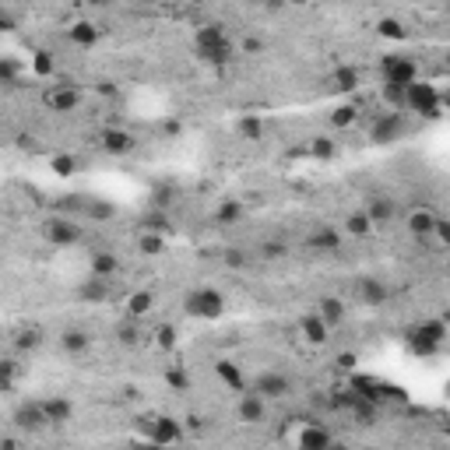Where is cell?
Listing matches in <instances>:
<instances>
[{
	"label": "cell",
	"mask_w": 450,
	"mask_h": 450,
	"mask_svg": "<svg viewBox=\"0 0 450 450\" xmlns=\"http://www.w3.org/2000/svg\"><path fill=\"white\" fill-rule=\"evenodd\" d=\"M194 49H197L201 60L218 64V67L233 60V42H229V35H225L222 25H201L197 35H194Z\"/></svg>",
	"instance_id": "cell-1"
},
{
	"label": "cell",
	"mask_w": 450,
	"mask_h": 450,
	"mask_svg": "<svg viewBox=\"0 0 450 450\" xmlns=\"http://www.w3.org/2000/svg\"><path fill=\"white\" fill-rule=\"evenodd\" d=\"M405 109L419 112V117H426V120H440L443 112H440V92H436V85H429V81H415V85H408Z\"/></svg>",
	"instance_id": "cell-2"
},
{
	"label": "cell",
	"mask_w": 450,
	"mask_h": 450,
	"mask_svg": "<svg viewBox=\"0 0 450 450\" xmlns=\"http://www.w3.org/2000/svg\"><path fill=\"white\" fill-rule=\"evenodd\" d=\"M183 310H187L190 317L215 320V317H222V313H225V296H222L218 289H194V292L187 296Z\"/></svg>",
	"instance_id": "cell-3"
},
{
	"label": "cell",
	"mask_w": 450,
	"mask_h": 450,
	"mask_svg": "<svg viewBox=\"0 0 450 450\" xmlns=\"http://www.w3.org/2000/svg\"><path fill=\"white\" fill-rule=\"evenodd\" d=\"M401 134H405V112H398V109L380 112V117L373 120V127H369V141L373 144H390V141H398Z\"/></svg>",
	"instance_id": "cell-4"
},
{
	"label": "cell",
	"mask_w": 450,
	"mask_h": 450,
	"mask_svg": "<svg viewBox=\"0 0 450 450\" xmlns=\"http://www.w3.org/2000/svg\"><path fill=\"white\" fill-rule=\"evenodd\" d=\"M42 102H46V109H53V112H74V109L81 106V92H78L71 81H56V85H49V88L42 92Z\"/></svg>",
	"instance_id": "cell-5"
},
{
	"label": "cell",
	"mask_w": 450,
	"mask_h": 450,
	"mask_svg": "<svg viewBox=\"0 0 450 450\" xmlns=\"http://www.w3.org/2000/svg\"><path fill=\"white\" fill-rule=\"evenodd\" d=\"M443 338H450L443 320H422L412 334V349L419 356H429V352H436V345H443Z\"/></svg>",
	"instance_id": "cell-6"
},
{
	"label": "cell",
	"mask_w": 450,
	"mask_h": 450,
	"mask_svg": "<svg viewBox=\"0 0 450 450\" xmlns=\"http://www.w3.org/2000/svg\"><path fill=\"white\" fill-rule=\"evenodd\" d=\"M380 74H383V81L405 85V88L419 81V67L408 60V56H383V60H380Z\"/></svg>",
	"instance_id": "cell-7"
},
{
	"label": "cell",
	"mask_w": 450,
	"mask_h": 450,
	"mask_svg": "<svg viewBox=\"0 0 450 450\" xmlns=\"http://www.w3.org/2000/svg\"><path fill=\"white\" fill-rule=\"evenodd\" d=\"M253 390L264 394L267 401H278V398H285V394L292 390V383H289V376H281V373H274V369H264V373H257Z\"/></svg>",
	"instance_id": "cell-8"
},
{
	"label": "cell",
	"mask_w": 450,
	"mask_h": 450,
	"mask_svg": "<svg viewBox=\"0 0 450 450\" xmlns=\"http://www.w3.org/2000/svg\"><path fill=\"white\" fill-rule=\"evenodd\" d=\"M46 236H49V243H56V247H74V243L81 240V229H78L71 218H49V222H46Z\"/></svg>",
	"instance_id": "cell-9"
},
{
	"label": "cell",
	"mask_w": 450,
	"mask_h": 450,
	"mask_svg": "<svg viewBox=\"0 0 450 450\" xmlns=\"http://www.w3.org/2000/svg\"><path fill=\"white\" fill-rule=\"evenodd\" d=\"M15 426L25 429V433H39V429H46L49 419H46V412H42V401L18 405V408H15Z\"/></svg>",
	"instance_id": "cell-10"
},
{
	"label": "cell",
	"mask_w": 450,
	"mask_h": 450,
	"mask_svg": "<svg viewBox=\"0 0 450 450\" xmlns=\"http://www.w3.org/2000/svg\"><path fill=\"white\" fill-rule=\"evenodd\" d=\"M292 443L303 447V450H324V447L334 443V436H331L320 422H303V429H299V436H296Z\"/></svg>",
	"instance_id": "cell-11"
},
{
	"label": "cell",
	"mask_w": 450,
	"mask_h": 450,
	"mask_svg": "<svg viewBox=\"0 0 450 450\" xmlns=\"http://www.w3.org/2000/svg\"><path fill=\"white\" fill-rule=\"evenodd\" d=\"M148 440L151 443H183V426L176 419H151L148 422Z\"/></svg>",
	"instance_id": "cell-12"
},
{
	"label": "cell",
	"mask_w": 450,
	"mask_h": 450,
	"mask_svg": "<svg viewBox=\"0 0 450 450\" xmlns=\"http://www.w3.org/2000/svg\"><path fill=\"white\" fill-rule=\"evenodd\" d=\"M338 247H342V233L331 229V225H317L306 240V250H313V253H334Z\"/></svg>",
	"instance_id": "cell-13"
},
{
	"label": "cell",
	"mask_w": 450,
	"mask_h": 450,
	"mask_svg": "<svg viewBox=\"0 0 450 450\" xmlns=\"http://www.w3.org/2000/svg\"><path fill=\"white\" fill-rule=\"evenodd\" d=\"M436 215L429 211V208H415L412 215H408V233L415 236V240H429V236H436Z\"/></svg>",
	"instance_id": "cell-14"
},
{
	"label": "cell",
	"mask_w": 450,
	"mask_h": 450,
	"mask_svg": "<svg viewBox=\"0 0 450 450\" xmlns=\"http://www.w3.org/2000/svg\"><path fill=\"white\" fill-rule=\"evenodd\" d=\"M264 415H267V398L264 394H257V390L240 394V419L243 422H264Z\"/></svg>",
	"instance_id": "cell-15"
},
{
	"label": "cell",
	"mask_w": 450,
	"mask_h": 450,
	"mask_svg": "<svg viewBox=\"0 0 450 450\" xmlns=\"http://www.w3.org/2000/svg\"><path fill=\"white\" fill-rule=\"evenodd\" d=\"M102 151L106 155H127V151H134V134H127L120 127H109L102 134Z\"/></svg>",
	"instance_id": "cell-16"
},
{
	"label": "cell",
	"mask_w": 450,
	"mask_h": 450,
	"mask_svg": "<svg viewBox=\"0 0 450 450\" xmlns=\"http://www.w3.org/2000/svg\"><path fill=\"white\" fill-rule=\"evenodd\" d=\"M215 376H218V380H222L225 387H229V390H240V394L247 390L243 369H240V366H236L233 359H218V362H215Z\"/></svg>",
	"instance_id": "cell-17"
},
{
	"label": "cell",
	"mask_w": 450,
	"mask_h": 450,
	"mask_svg": "<svg viewBox=\"0 0 450 450\" xmlns=\"http://www.w3.org/2000/svg\"><path fill=\"white\" fill-rule=\"evenodd\" d=\"M299 327H303V334H306V342H310V345H324V342H327V334H331V324H327L317 310L306 313Z\"/></svg>",
	"instance_id": "cell-18"
},
{
	"label": "cell",
	"mask_w": 450,
	"mask_h": 450,
	"mask_svg": "<svg viewBox=\"0 0 450 450\" xmlns=\"http://www.w3.org/2000/svg\"><path fill=\"white\" fill-rule=\"evenodd\" d=\"M387 285L380 278H359V299L366 303V306H383L387 303Z\"/></svg>",
	"instance_id": "cell-19"
},
{
	"label": "cell",
	"mask_w": 450,
	"mask_h": 450,
	"mask_svg": "<svg viewBox=\"0 0 450 450\" xmlns=\"http://www.w3.org/2000/svg\"><path fill=\"white\" fill-rule=\"evenodd\" d=\"M42 412H46V419H49V426H64V422H71V415H74V408H71V401L67 398H46L42 401Z\"/></svg>",
	"instance_id": "cell-20"
},
{
	"label": "cell",
	"mask_w": 450,
	"mask_h": 450,
	"mask_svg": "<svg viewBox=\"0 0 450 450\" xmlns=\"http://www.w3.org/2000/svg\"><path fill=\"white\" fill-rule=\"evenodd\" d=\"M141 229H144V233H158V236H173V218H169L165 208H151V211L141 218Z\"/></svg>",
	"instance_id": "cell-21"
},
{
	"label": "cell",
	"mask_w": 450,
	"mask_h": 450,
	"mask_svg": "<svg viewBox=\"0 0 450 450\" xmlns=\"http://www.w3.org/2000/svg\"><path fill=\"white\" fill-rule=\"evenodd\" d=\"M366 215L373 218V225H387V222H394V201L383 194H373L366 201Z\"/></svg>",
	"instance_id": "cell-22"
},
{
	"label": "cell",
	"mask_w": 450,
	"mask_h": 450,
	"mask_svg": "<svg viewBox=\"0 0 450 450\" xmlns=\"http://www.w3.org/2000/svg\"><path fill=\"white\" fill-rule=\"evenodd\" d=\"M88 345H92L88 331L71 327V331H64V334H60V349H64L67 356H85V352H88Z\"/></svg>",
	"instance_id": "cell-23"
},
{
	"label": "cell",
	"mask_w": 450,
	"mask_h": 450,
	"mask_svg": "<svg viewBox=\"0 0 450 450\" xmlns=\"http://www.w3.org/2000/svg\"><path fill=\"white\" fill-rule=\"evenodd\" d=\"M109 281H112V278H99V274H92V281H85V285L78 289V296H81L85 303H102V299L109 296Z\"/></svg>",
	"instance_id": "cell-24"
},
{
	"label": "cell",
	"mask_w": 450,
	"mask_h": 450,
	"mask_svg": "<svg viewBox=\"0 0 450 450\" xmlns=\"http://www.w3.org/2000/svg\"><path fill=\"white\" fill-rule=\"evenodd\" d=\"M117 271H120V257H117V253H109V250L92 253V274H99V278H112Z\"/></svg>",
	"instance_id": "cell-25"
},
{
	"label": "cell",
	"mask_w": 450,
	"mask_h": 450,
	"mask_svg": "<svg viewBox=\"0 0 450 450\" xmlns=\"http://www.w3.org/2000/svg\"><path fill=\"white\" fill-rule=\"evenodd\" d=\"M331 88L334 92H356L359 88V71L356 67H338L331 74Z\"/></svg>",
	"instance_id": "cell-26"
},
{
	"label": "cell",
	"mask_w": 450,
	"mask_h": 450,
	"mask_svg": "<svg viewBox=\"0 0 450 450\" xmlns=\"http://www.w3.org/2000/svg\"><path fill=\"white\" fill-rule=\"evenodd\" d=\"M310 155L320 158V162H331L338 155V141L327 138V134H317V138H310Z\"/></svg>",
	"instance_id": "cell-27"
},
{
	"label": "cell",
	"mask_w": 450,
	"mask_h": 450,
	"mask_svg": "<svg viewBox=\"0 0 450 450\" xmlns=\"http://www.w3.org/2000/svg\"><path fill=\"white\" fill-rule=\"evenodd\" d=\"M317 313H320V317L334 327V324H342V320H345V303L327 296V299H320V303H317Z\"/></svg>",
	"instance_id": "cell-28"
},
{
	"label": "cell",
	"mask_w": 450,
	"mask_h": 450,
	"mask_svg": "<svg viewBox=\"0 0 450 450\" xmlns=\"http://www.w3.org/2000/svg\"><path fill=\"white\" fill-rule=\"evenodd\" d=\"M369 229H373V218H369L366 211H352V215L345 218V233H349V236H369Z\"/></svg>",
	"instance_id": "cell-29"
},
{
	"label": "cell",
	"mask_w": 450,
	"mask_h": 450,
	"mask_svg": "<svg viewBox=\"0 0 450 450\" xmlns=\"http://www.w3.org/2000/svg\"><path fill=\"white\" fill-rule=\"evenodd\" d=\"M151 303H155V296H151V292H134V296L127 299V317L141 320L144 313H151Z\"/></svg>",
	"instance_id": "cell-30"
},
{
	"label": "cell",
	"mask_w": 450,
	"mask_h": 450,
	"mask_svg": "<svg viewBox=\"0 0 450 450\" xmlns=\"http://www.w3.org/2000/svg\"><path fill=\"white\" fill-rule=\"evenodd\" d=\"M138 250L148 253V257H158V253L165 250V236H158V233H144V229H141V236H138Z\"/></svg>",
	"instance_id": "cell-31"
},
{
	"label": "cell",
	"mask_w": 450,
	"mask_h": 450,
	"mask_svg": "<svg viewBox=\"0 0 450 450\" xmlns=\"http://www.w3.org/2000/svg\"><path fill=\"white\" fill-rule=\"evenodd\" d=\"M215 218H218V225H236V222L243 218V204H240V201H222Z\"/></svg>",
	"instance_id": "cell-32"
},
{
	"label": "cell",
	"mask_w": 450,
	"mask_h": 450,
	"mask_svg": "<svg viewBox=\"0 0 450 450\" xmlns=\"http://www.w3.org/2000/svg\"><path fill=\"white\" fill-rule=\"evenodd\" d=\"M112 215H117V208L112 204H106V201H85V218H92V222H109Z\"/></svg>",
	"instance_id": "cell-33"
},
{
	"label": "cell",
	"mask_w": 450,
	"mask_h": 450,
	"mask_svg": "<svg viewBox=\"0 0 450 450\" xmlns=\"http://www.w3.org/2000/svg\"><path fill=\"white\" fill-rule=\"evenodd\" d=\"M236 131H240L247 141H260V138H264V120L250 112V117H243V120L236 124Z\"/></svg>",
	"instance_id": "cell-34"
},
{
	"label": "cell",
	"mask_w": 450,
	"mask_h": 450,
	"mask_svg": "<svg viewBox=\"0 0 450 450\" xmlns=\"http://www.w3.org/2000/svg\"><path fill=\"white\" fill-rule=\"evenodd\" d=\"M78 46H92L95 39H99V28L92 25V22H78V25H71V32H67Z\"/></svg>",
	"instance_id": "cell-35"
},
{
	"label": "cell",
	"mask_w": 450,
	"mask_h": 450,
	"mask_svg": "<svg viewBox=\"0 0 450 450\" xmlns=\"http://www.w3.org/2000/svg\"><path fill=\"white\" fill-rule=\"evenodd\" d=\"M356 117H359L356 106H338V109L331 112V127H338V131H342V127H352Z\"/></svg>",
	"instance_id": "cell-36"
},
{
	"label": "cell",
	"mask_w": 450,
	"mask_h": 450,
	"mask_svg": "<svg viewBox=\"0 0 450 450\" xmlns=\"http://www.w3.org/2000/svg\"><path fill=\"white\" fill-rule=\"evenodd\" d=\"M405 95H408L405 85H390V81H383V99H387L394 109H405Z\"/></svg>",
	"instance_id": "cell-37"
},
{
	"label": "cell",
	"mask_w": 450,
	"mask_h": 450,
	"mask_svg": "<svg viewBox=\"0 0 450 450\" xmlns=\"http://www.w3.org/2000/svg\"><path fill=\"white\" fill-rule=\"evenodd\" d=\"M120 342H124V345H141V327H138V320H134V317L120 327Z\"/></svg>",
	"instance_id": "cell-38"
},
{
	"label": "cell",
	"mask_w": 450,
	"mask_h": 450,
	"mask_svg": "<svg viewBox=\"0 0 450 450\" xmlns=\"http://www.w3.org/2000/svg\"><path fill=\"white\" fill-rule=\"evenodd\" d=\"M376 32H380L383 39H401V35H405V25L394 22V18H383V22L376 25Z\"/></svg>",
	"instance_id": "cell-39"
},
{
	"label": "cell",
	"mask_w": 450,
	"mask_h": 450,
	"mask_svg": "<svg viewBox=\"0 0 450 450\" xmlns=\"http://www.w3.org/2000/svg\"><path fill=\"white\" fill-rule=\"evenodd\" d=\"M53 169H56L60 176H71L74 169H78V158H74V155H53Z\"/></svg>",
	"instance_id": "cell-40"
},
{
	"label": "cell",
	"mask_w": 450,
	"mask_h": 450,
	"mask_svg": "<svg viewBox=\"0 0 450 450\" xmlns=\"http://www.w3.org/2000/svg\"><path fill=\"white\" fill-rule=\"evenodd\" d=\"M32 71H35L39 78H49V74H53V60H49V53H35Z\"/></svg>",
	"instance_id": "cell-41"
},
{
	"label": "cell",
	"mask_w": 450,
	"mask_h": 450,
	"mask_svg": "<svg viewBox=\"0 0 450 450\" xmlns=\"http://www.w3.org/2000/svg\"><path fill=\"white\" fill-rule=\"evenodd\" d=\"M0 369H4V394H11L15 390V376H18V362L4 359V366H0Z\"/></svg>",
	"instance_id": "cell-42"
},
{
	"label": "cell",
	"mask_w": 450,
	"mask_h": 450,
	"mask_svg": "<svg viewBox=\"0 0 450 450\" xmlns=\"http://www.w3.org/2000/svg\"><path fill=\"white\" fill-rule=\"evenodd\" d=\"M222 260L229 264V267H243L247 264V253L240 250V247H225V253H222Z\"/></svg>",
	"instance_id": "cell-43"
},
{
	"label": "cell",
	"mask_w": 450,
	"mask_h": 450,
	"mask_svg": "<svg viewBox=\"0 0 450 450\" xmlns=\"http://www.w3.org/2000/svg\"><path fill=\"white\" fill-rule=\"evenodd\" d=\"M285 253H289L285 243H264V247H260V257H264V260H278V257H285Z\"/></svg>",
	"instance_id": "cell-44"
},
{
	"label": "cell",
	"mask_w": 450,
	"mask_h": 450,
	"mask_svg": "<svg viewBox=\"0 0 450 450\" xmlns=\"http://www.w3.org/2000/svg\"><path fill=\"white\" fill-rule=\"evenodd\" d=\"M35 345H39V331H35V327H32V331H22L18 342H15V349H22V352H25V349H35Z\"/></svg>",
	"instance_id": "cell-45"
},
{
	"label": "cell",
	"mask_w": 450,
	"mask_h": 450,
	"mask_svg": "<svg viewBox=\"0 0 450 450\" xmlns=\"http://www.w3.org/2000/svg\"><path fill=\"white\" fill-rule=\"evenodd\" d=\"M176 345V327H158V349H173Z\"/></svg>",
	"instance_id": "cell-46"
},
{
	"label": "cell",
	"mask_w": 450,
	"mask_h": 450,
	"mask_svg": "<svg viewBox=\"0 0 450 450\" xmlns=\"http://www.w3.org/2000/svg\"><path fill=\"white\" fill-rule=\"evenodd\" d=\"M436 240L450 250V222H447V218H440V222H436Z\"/></svg>",
	"instance_id": "cell-47"
},
{
	"label": "cell",
	"mask_w": 450,
	"mask_h": 450,
	"mask_svg": "<svg viewBox=\"0 0 450 450\" xmlns=\"http://www.w3.org/2000/svg\"><path fill=\"white\" fill-rule=\"evenodd\" d=\"M338 369H342V373L356 369V356H352V352H345V356H338Z\"/></svg>",
	"instance_id": "cell-48"
},
{
	"label": "cell",
	"mask_w": 450,
	"mask_h": 450,
	"mask_svg": "<svg viewBox=\"0 0 450 450\" xmlns=\"http://www.w3.org/2000/svg\"><path fill=\"white\" fill-rule=\"evenodd\" d=\"M165 380H169V383H173V387H180V390L187 387V376H183L180 369H173V373H165Z\"/></svg>",
	"instance_id": "cell-49"
},
{
	"label": "cell",
	"mask_w": 450,
	"mask_h": 450,
	"mask_svg": "<svg viewBox=\"0 0 450 450\" xmlns=\"http://www.w3.org/2000/svg\"><path fill=\"white\" fill-rule=\"evenodd\" d=\"M243 49H247V53H260V49H264V42H260V39H247V42H243Z\"/></svg>",
	"instance_id": "cell-50"
},
{
	"label": "cell",
	"mask_w": 450,
	"mask_h": 450,
	"mask_svg": "<svg viewBox=\"0 0 450 450\" xmlns=\"http://www.w3.org/2000/svg\"><path fill=\"white\" fill-rule=\"evenodd\" d=\"M0 28L11 32V28H15V18H11V15H4V18H0Z\"/></svg>",
	"instance_id": "cell-51"
},
{
	"label": "cell",
	"mask_w": 450,
	"mask_h": 450,
	"mask_svg": "<svg viewBox=\"0 0 450 450\" xmlns=\"http://www.w3.org/2000/svg\"><path fill=\"white\" fill-rule=\"evenodd\" d=\"M443 67L450 71V49H447V56H443Z\"/></svg>",
	"instance_id": "cell-52"
},
{
	"label": "cell",
	"mask_w": 450,
	"mask_h": 450,
	"mask_svg": "<svg viewBox=\"0 0 450 450\" xmlns=\"http://www.w3.org/2000/svg\"><path fill=\"white\" fill-rule=\"evenodd\" d=\"M88 4H95V8H99V4H106V0H88Z\"/></svg>",
	"instance_id": "cell-53"
},
{
	"label": "cell",
	"mask_w": 450,
	"mask_h": 450,
	"mask_svg": "<svg viewBox=\"0 0 450 450\" xmlns=\"http://www.w3.org/2000/svg\"><path fill=\"white\" fill-rule=\"evenodd\" d=\"M197 4H204V0H197Z\"/></svg>",
	"instance_id": "cell-54"
}]
</instances>
